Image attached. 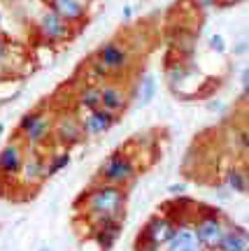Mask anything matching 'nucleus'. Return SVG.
I'll return each instance as SVG.
<instances>
[{"label":"nucleus","mask_w":249,"mask_h":251,"mask_svg":"<svg viewBox=\"0 0 249 251\" xmlns=\"http://www.w3.org/2000/svg\"><path fill=\"white\" fill-rule=\"evenodd\" d=\"M126 198H128L126 188L96 181L89 191H84L77 198L75 209L84 216V221L86 219H96V216H121L124 219Z\"/></svg>","instance_id":"f257e3e1"},{"label":"nucleus","mask_w":249,"mask_h":251,"mask_svg":"<svg viewBox=\"0 0 249 251\" xmlns=\"http://www.w3.org/2000/svg\"><path fill=\"white\" fill-rule=\"evenodd\" d=\"M135 179H138V163L126 151H114L112 156H107L96 172V181L121 188H128Z\"/></svg>","instance_id":"f03ea898"},{"label":"nucleus","mask_w":249,"mask_h":251,"mask_svg":"<svg viewBox=\"0 0 249 251\" xmlns=\"http://www.w3.org/2000/svg\"><path fill=\"white\" fill-rule=\"evenodd\" d=\"M17 137L28 149H40L42 144L52 137V117L45 109H30L19 119Z\"/></svg>","instance_id":"7ed1b4c3"},{"label":"nucleus","mask_w":249,"mask_h":251,"mask_svg":"<svg viewBox=\"0 0 249 251\" xmlns=\"http://www.w3.org/2000/svg\"><path fill=\"white\" fill-rule=\"evenodd\" d=\"M228 219L219 212V209H205L198 216H194L191 221V230L198 237V242L203 244L207 251H217L219 242H221L223 233L228 228Z\"/></svg>","instance_id":"20e7f679"},{"label":"nucleus","mask_w":249,"mask_h":251,"mask_svg":"<svg viewBox=\"0 0 249 251\" xmlns=\"http://www.w3.org/2000/svg\"><path fill=\"white\" fill-rule=\"evenodd\" d=\"M93 58H96L110 75H114V72L128 70L133 56H131V49H128V45H126L124 40H110V42L98 47V51H96Z\"/></svg>","instance_id":"39448f33"},{"label":"nucleus","mask_w":249,"mask_h":251,"mask_svg":"<svg viewBox=\"0 0 249 251\" xmlns=\"http://www.w3.org/2000/svg\"><path fill=\"white\" fill-rule=\"evenodd\" d=\"M35 30L47 45H61V42H65V40L72 37V26L68 21H63V19L58 17L56 12H52L49 7L37 17Z\"/></svg>","instance_id":"423d86ee"},{"label":"nucleus","mask_w":249,"mask_h":251,"mask_svg":"<svg viewBox=\"0 0 249 251\" xmlns=\"http://www.w3.org/2000/svg\"><path fill=\"white\" fill-rule=\"evenodd\" d=\"M77 119H80L84 140H91V137H98V135L107 133L110 128H114L121 117L114 114V112H107L105 107H96V109H91V112H82L80 109Z\"/></svg>","instance_id":"0eeeda50"},{"label":"nucleus","mask_w":249,"mask_h":251,"mask_svg":"<svg viewBox=\"0 0 249 251\" xmlns=\"http://www.w3.org/2000/svg\"><path fill=\"white\" fill-rule=\"evenodd\" d=\"M45 163L47 156L40 153V149H28L26 156H24V163H21V170H19L17 179L21 181L24 188H30L35 191L47 181V172H45Z\"/></svg>","instance_id":"6e6552de"},{"label":"nucleus","mask_w":249,"mask_h":251,"mask_svg":"<svg viewBox=\"0 0 249 251\" xmlns=\"http://www.w3.org/2000/svg\"><path fill=\"white\" fill-rule=\"evenodd\" d=\"M52 137H56V142L61 147H75L84 140V133H82V126L77 114L72 112H61L56 119H52Z\"/></svg>","instance_id":"1a4fd4ad"},{"label":"nucleus","mask_w":249,"mask_h":251,"mask_svg":"<svg viewBox=\"0 0 249 251\" xmlns=\"http://www.w3.org/2000/svg\"><path fill=\"white\" fill-rule=\"evenodd\" d=\"M24 156H26V147H24V142L19 137H14L12 142L5 144L0 149V177L17 179L21 163H24Z\"/></svg>","instance_id":"9d476101"},{"label":"nucleus","mask_w":249,"mask_h":251,"mask_svg":"<svg viewBox=\"0 0 249 251\" xmlns=\"http://www.w3.org/2000/svg\"><path fill=\"white\" fill-rule=\"evenodd\" d=\"M128 102H131V96L121 84H116V81L100 84V107H105L107 112H114V114L121 117L126 107H128Z\"/></svg>","instance_id":"9b49d317"},{"label":"nucleus","mask_w":249,"mask_h":251,"mask_svg":"<svg viewBox=\"0 0 249 251\" xmlns=\"http://www.w3.org/2000/svg\"><path fill=\"white\" fill-rule=\"evenodd\" d=\"M177 230V224H175V219L172 216H166V214H154L144 224V228H142V237H147L149 242H154V244H163L168 242L170 237H172V233Z\"/></svg>","instance_id":"f8f14e48"},{"label":"nucleus","mask_w":249,"mask_h":251,"mask_svg":"<svg viewBox=\"0 0 249 251\" xmlns=\"http://www.w3.org/2000/svg\"><path fill=\"white\" fill-rule=\"evenodd\" d=\"M163 251H207L203 244L198 242L191 228H177L172 237L163 244Z\"/></svg>","instance_id":"ddd939ff"},{"label":"nucleus","mask_w":249,"mask_h":251,"mask_svg":"<svg viewBox=\"0 0 249 251\" xmlns=\"http://www.w3.org/2000/svg\"><path fill=\"white\" fill-rule=\"evenodd\" d=\"M47 2H49V9L56 12L70 26L84 21V17H86V9H84V5H82L80 0H47Z\"/></svg>","instance_id":"4468645a"},{"label":"nucleus","mask_w":249,"mask_h":251,"mask_svg":"<svg viewBox=\"0 0 249 251\" xmlns=\"http://www.w3.org/2000/svg\"><path fill=\"white\" fill-rule=\"evenodd\" d=\"M131 96L135 98V102H138L140 107L151 105V100L156 98V77H154L151 72H144L142 77L138 79V84H135V89Z\"/></svg>","instance_id":"2eb2a0df"},{"label":"nucleus","mask_w":249,"mask_h":251,"mask_svg":"<svg viewBox=\"0 0 249 251\" xmlns=\"http://www.w3.org/2000/svg\"><path fill=\"white\" fill-rule=\"evenodd\" d=\"M217 251H247V233L242 228L228 226L219 247H217Z\"/></svg>","instance_id":"dca6fc26"},{"label":"nucleus","mask_w":249,"mask_h":251,"mask_svg":"<svg viewBox=\"0 0 249 251\" xmlns=\"http://www.w3.org/2000/svg\"><path fill=\"white\" fill-rule=\"evenodd\" d=\"M100 107V86L96 84H82L77 89V109H84V112H91V109Z\"/></svg>","instance_id":"f3484780"},{"label":"nucleus","mask_w":249,"mask_h":251,"mask_svg":"<svg viewBox=\"0 0 249 251\" xmlns=\"http://www.w3.org/2000/svg\"><path fill=\"white\" fill-rule=\"evenodd\" d=\"M226 186H228V191H233V193H247V172L242 170V168H235L233 165L231 170L226 172Z\"/></svg>","instance_id":"a211bd4d"},{"label":"nucleus","mask_w":249,"mask_h":251,"mask_svg":"<svg viewBox=\"0 0 249 251\" xmlns=\"http://www.w3.org/2000/svg\"><path fill=\"white\" fill-rule=\"evenodd\" d=\"M68 165H70V153H68V149H65V151H58V153L47 156V163H45L47 179H49V177H54L56 172H61L63 168H68Z\"/></svg>","instance_id":"6ab92c4d"},{"label":"nucleus","mask_w":249,"mask_h":251,"mask_svg":"<svg viewBox=\"0 0 249 251\" xmlns=\"http://www.w3.org/2000/svg\"><path fill=\"white\" fill-rule=\"evenodd\" d=\"M84 75H86V84H96V86H100V84L110 81V77H112V75H110V72H107L105 68L96 61V58H91V61H89V65H86V72H84Z\"/></svg>","instance_id":"aec40b11"},{"label":"nucleus","mask_w":249,"mask_h":251,"mask_svg":"<svg viewBox=\"0 0 249 251\" xmlns=\"http://www.w3.org/2000/svg\"><path fill=\"white\" fill-rule=\"evenodd\" d=\"M135 251H163V247L149 242V240L142 237V235H138V240H135Z\"/></svg>","instance_id":"412c9836"},{"label":"nucleus","mask_w":249,"mask_h":251,"mask_svg":"<svg viewBox=\"0 0 249 251\" xmlns=\"http://www.w3.org/2000/svg\"><path fill=\"white\" fill-rule=\"evenodd\" d=\"M207 45H210V49H212V51H217V54H226V42H223L221 35H212Z\"/></svg>","instance_id":"4be33fe9"},{"label":"nucleus","mask_w":249,"mask_h":251,"mask_svg":"<svg viewBox=\"0 0 249 251\" xmlns=\"http://www.w3.org/2000/svg\"><path fill=\"white\" fill-rule=\"evenodd\" d=\"M245 51H247V42H245V40H242V42H238V45L233 47V54L245 56Z\"/></svg>","instance_id":"5701e85b"},{"label":"nucleus","mask_w":249,"mask_h":251,"mask_svg":"<svg viewBox=\"0 0 249 251\" xmlns=\"http://www.w3.org/2000/svg\"><path fill=\"white\" fill-rule=\"evenodd\" d=\"M168 191L170 193H175V196H179V193H184V184H172Z\"/></svg>","instance_id":"b1692460"},{"label":"nucleus","mask_w":249,"mask_h":251,"mask_svg":"<svg viewBox=\"0 0 249 251\" xmlns=\"http://www.w3.org/2000/svg\"><path fill=\"white\" fill-rule=\"evenodd\" d=\"M196 5H200V7H212V5H217L219 0H194Z\"/></svg>","instance_id":"393cba45"},{"label":"nucleus","mask_w":249,"mask_h":251,"mask_svg":"<svg viewBox=\"0 0 249 251\" xmlns=\"http://www.w3.org/2000/svg\"><path fill=\"white\" fill-rule=\"evenodd\" d=\"M5 58H7V45H5V42L0 40V63L5 61Z\"/></svg>","instance_id":"a878e982"},{"label":"nucleus","mask_w":249,"mask_h":251,"mask_svg":"<svg viewBox=\"0 0 249 251\" xmlns=\"http://www.w3.org/2000/svg\"><path fill=\"white\" fill-rule=\"evenodd\" d=\"M0 30H2V14H0Z\"/></svg>","instance_id":"bb28decb"},{"label":"nucleus","mask_w":249,"mask_h":251,"mask_svg":"<svg viewBox=\"0 0 249 251\" xmlns=\"http://www.w3.org/2000/svg\"><path fill=\"white\" fill-rule=\"evenodd\" d=\"M40 251H52V249H47V247H45V249H40Z\"/></svg>","instance_id":"cd10ccee"}]
</instances>
